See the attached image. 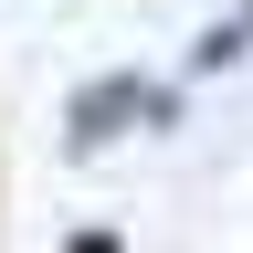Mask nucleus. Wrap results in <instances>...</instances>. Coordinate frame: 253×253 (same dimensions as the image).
<instances>
[{"label":"nucleus","instance_id":"nucleus-2","mask_svg":"<svg viewBox=\"0 0 253 253\" xmlns=\"http://www.w3.org/2000/svg\"><path fill=\"white\" fill-rule=\"evenodd\" d=\"M243 42H253V0H243V11H232V21H211V32H201V42H190V63H201V74H211V63H232Z\"/></svg>","mask_w":253,"mask_h":253},{"label":"nucleus","instance_id":"nucleus-1","mask_svg":"<svg viewBox=\"0 0 253 253\" xmlns=\"http://www.w3.org/2000/svg\"><path fill=\"white\" fill-rule=\"evenodd\" d=\"M126 116H169V95H158V84H137V74H106V84H84V95H74V148H106Z\"/></svg>","mask_w":253,"mask_h":253}]
</instances>
